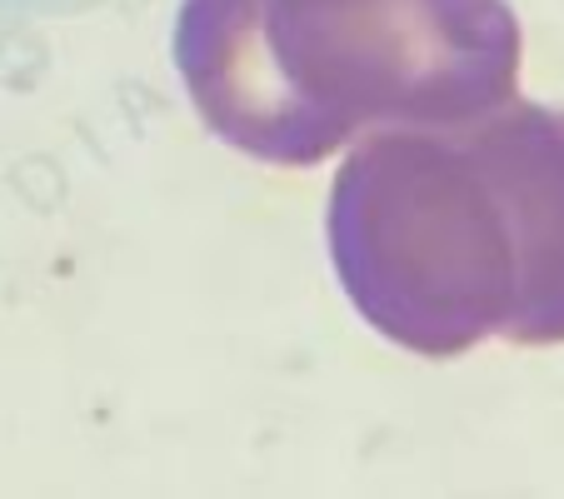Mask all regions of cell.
<instances>
[{
	"instance_id": "cell-1",
	"label": "cell",
	"mask_w": 564,
	"mask_h": 499,
	"mask_svg": "<svg viewBox=\"0 0 564 499\" xmlns=\"http://www.w3.org/2000/svg\"><path fill=\"white\" fill-rule=\"evenodd\" d=\"M325 235L350 305L400 350L564 345V110L505 100L370 130L335 175Z\"/></svg>"
},
{
	"instance_id": "cell-2",
	"label": "cell",
	"mask_w": 564,
	"mask_h": 499,
	"mask_svg": "<svg viewBox=\"0 0 564 499\" xmlns=\"http://www.w3.org/2000/svg\"><path fill=\"white\" fill-rule=\"evenodd\" d=\"M175 70L210 135L305 171L514 100L520 21L505 0H181Z\"/></svg>"
}]
</instances>
